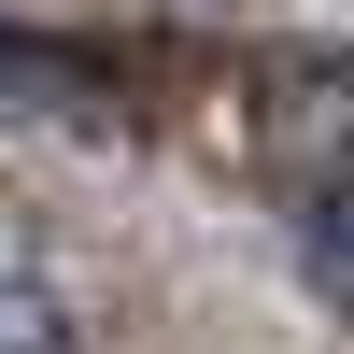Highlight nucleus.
Wrapping results in <instances>:
<instances>
[{
    "mask_svg": "<svg viewBox=\"0 0 354 354\" xmlns=\"http://www.w3.org/2000/svg\"><path fill=\"white\" fill-rule=\"evenodd\" d=\"M255 100H270L255 128H270V156L298 185H354V57H283Z\"/></svg>",
    "mask_w": 354,
    "mask_h": 354,
    "instance_id": "nucleus-1",
    "label": "nucleus"
},
{
    "mask_svg": "<svg viewBox=\"0 0 354 354\" xmlns=\"http://www.w3.org/2000/svg\"><path fill=\"white\" fill-rule=\"evenodd\" d=\"M298 255H312V283L354 312V185H312V213H298Z\"/></svg>",
    "mask_w": 354,
    "mask_h": 354,
    "instance_id": "nucleus-2",
    "label": "nucleus"
},
{
    "mask_svg": "<svg viewBox=\"0 0 354 354\" xmlns=\"http://www.w3.org/2000/svg\"><path fill=\"white\" fill-rule=\"evenodd\" d=\"M0 354H85V340H71V312H57L43 283H15V270H0Z\"/></svg>",
    "mask_w": 354,
    "mask_h": 354,
    "instance_id": "nucleus-3",
    "label": "nucleus"
}]
</instances>
